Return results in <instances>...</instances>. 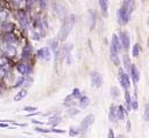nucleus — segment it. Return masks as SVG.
I'll list each match as a JSON object with an SVG mask.
<instances>
[{"instance_id":"obj_1","label":"nucleus","mask_w":149,"mask_h":138,"mask_svg":"<svg viewBox=\"0 0 149 138\" xmlns=\"http://www.w3.org/2000/svg\"><path fill=\"white\" fill-rule=\"evenodd\" d=\"M74 24H76V16L74 14H70L69 16H66L64 21H63V24H62V28H61V30L59 32V36H58V40L64 41L67 39V37L69 36V33L71 32Z\"/></svg>"},{"instance_id":"obj_2","label":"nucleus","mask_w":149,"mask_h":138,"mask_svg":"<svg viewBox=\"0 0 149 138\" xmlns=\"http://www.w3.org/2000/svg\"><path fill=\"white\" fill-rule=\"evenodd\" d=\"M94 120H95V116L93 114H88L87 116H85V119L81 121L79 126V131H86L94 123Z\"/></svg>"},{"instance_id":"obj_3","label":"nucleus","mask_w":149,"mask_h":138,"mask_svg":"<svg viewBox=\"0 0 149 138\" xmlns=\"http://www.w3.org/2000/svg\"><path fill=\"white\" fill-rule=\"evenodd\" d=\"M117 17H118V23L122 24V25H125L129 21H130V17L131 15L124 9V8H119L118 9V13H117Z\"/></svg>"},{"instance_id":"obj_4","label":"nucleus","mask_w":149,"mask_h":138,"mask_svg":"<svg viewBox=\"0 0 149 138\" xmlns=\"http://www.w3.org/2000/svg\"><path fill=\"white\" fill-rule=\"evenodd\" d=\"M118 78H119V82H121V84H122V88H124L125 90H127V89L130 88L131 83H130L129 75L125 74V71H124L123 69H119V71H118Z\"/></svg>"},{"instance_id":"obj_5","label":"nucleus","mask_w":149,"mask_h":138,"mask_svg":"<svg viewBox=\"0 0 149 138\" xmlns=\"http://www.w3.org/2000/svg\"><path fill=\"white\" fill-rule=\"evenodd\" d=\"M91 82H92L93 86L101 88L102 83H103V80H102V76L98 71H93V73H91Z\"/></svg>"},{"instance_id":"obj_6","label":"nucleus","mask_w":149,"mask_h":138,"mask_svg":"<svg viewBox=\"0 0 149 138\" xmlns=\"http://www.w3.org/2000/svg\"><path fill=\"white\" fill-rule=\"evenodd\" d=\"M118 39H119V43H121V47L123 46L125 50H127L130 47V37H129V35L125 31H121L119 32Z\"/></svg>"},{"instance_id":"obj_7","label":"nucleus","mask_w":149,"mask_h":138,"mask_svg":"<svg viewBox=\"0 0 149 138\" xmlns=\"http://www.w3.org/2000/svg\"><path fill=\"white\" fill-rule=\"evenodd\" d=\"M53 6H54V9H55V13L58 14V16L61 17V18H64L66 15H67V9H66V7H64L62 3H60V2H54Z\"/></svg>"},{"instance_id":"obj_8","label":"nucleus","mask_w":149,"mask_h":138,"mask_svg":"<svg viewBox=\"0 0 149 138\" xmlns=\"http://www.w3.org/2000/svg\"><path fill=\"white\" fill-rule=\"evenodd\" d=\"M2 52H3V56L6 59H13L16 55V48L13 45H9V44H7V46L5 47V50Z\"/></svg>"},{"instance_id":"obj_9","label":"nucleus","mask_w":149,"mask_h":138,"mask_svg":"<svg viewBox=\"0 0 149 138\" xmlns=\"http://www.w3.org/2000/svg\"><path fill=\"white\" fill-rule=\"evenodd\" d=\"M37 56L39 59H43V60H49L51 59V50L49 47H41L40 50H38L37 52Z\"/></svg>"},{"instance_id":"obj_10","label":"nucleus","mask_w":149,"mask_h":138,"mask_svg":"<svg viewBox=\"0 0 149 138\" xmlns=\"http://www.w3.org/2000/svg\"><path fill=\"white\" fill-rule=\"evenodd\" d=\"M122 8H124L131 15L133 13V10H134V0H124Z\"/></svg>"},{"instance_id":"obj_11","label":"nucleus","mask_w":149,"mask_h":138,"mask_svg":"<svg viewBox=\"0 0 149 138\" xmlns=\"http://www.w3.org/2000/svg\"><path fill=\"white\" fill-rule=\"evenodd\" d=\"M130 74H131V76H132V78H133V82L137 84V83L139 82V80H140V73H139V70H138V68H137L135 65H131Z\"/></svg>"},{"instance_id":"obj_12","label":"nucleus","mask_w":149,"mask_h":138,"mask_svg":"<svg viewBox=\"0 0 149 138\" xmlns=\"http://www.w3.org/2000/svg\"><path fill=\"white\" fill-rule=\"evenodd\" d=\"M16 69L21 75H28L30 71V67L26 63H18L16 66Z\"/></svg>"},{"instance_id":"obj_13","label":"nucleus","mask_w":149,"mask_h":138,"mask_svg":"<svg viewBox=\"0 0 149 138\" xmlns=\"http://www.w3.org/2000/svg\"><path fill=\"white\" fill-rule=\"evenodd\" d=\"M14 30V24L10 22H3L1 25V31L3 33H12Z\"/></svg>"},{"instance_id":"obj_14","label":"nucleus","mask_w":149,"mask_h":138,"mask_svg":"<svg viewBox=\"0 0 149 138\" xmlns=\"http://www.w3.org/2000/svg\"><path fill=\"white\" fill-rule=\"evenodd\" d=\"M99 3H100V7H101V10H102V14H103L104 16H108L109 0H99Z\"/></svg>"},{"instance_id":"obj_15","label":"nucleus","mask_w":149,"mask_h":138,"mask_svg":"<svg viewBox=\"0 0 149 138\" xmlns=\"http://www.w3.org/2000/svg\"><path fill=\"white\" fill-rule=\"evenodd\" d=\"M91 104V99L88 98V97H86V96H84V97H80V99H79V106H80V108H86V107H88V105Z\"/></svg>"},{"instance_id":"obj_16","label":"nucleus","mask_w":149,"mask_h":138,"mask_svg":"<svg viewBox=\"0 0 149 138\" xmlns=\"http://www.w3.org/2000/svg\"><path fill=\"white\" fill-rule=\"evenodd\" d=\"M109 120H110V121H117V107H115L114 105L110 107Z\"/></svg>"},{"instance_id":"obj_17","label":"nucleus","mask_w":149,"mask_h":138,"mask_svg":"<svg viewBox=\"0 0 149 138\" xmlns=\"http://www.w3.org/2000/svg\"><path fill=\"white\" fill-rule=\"evenodd\" d=\"M18 21H20L21 27H22L24 30H26V29H28V20H26V17L24 16V14H23V13H21V14H20V16H18Z\"/></svg>"},{"instance_id":"obj_18","label":"nucleus","mask_w":149,"mask_h":138,"mask_svg":"<svg viewBox=\"0 0 149 138\" xmlns=\"http://www.w3.org/2000/svg\"><path fill=\"white\" fill-rule=\"evenodd\" d=\"M60 122H61V118H60V116H52V118L48 120L47 124L51 126V127H56Z\"/></svg>"},{"instance_id":"obj_19","label":"nucleus","mask_w":149,"mask_h":138,"mask_svg":"<svg viewBox=\"0 0 149 138\" xmlns=\"http://www.w3.org/2000/svg\"><path fill=\"white\" fill-rule=\"evenodd\" d=\"M26 94H28V91H26L25 89H22V90H21L20 92H17V94L14 97V100H15V101H20V100H22L23 98H25Z\"/></svg>"},{"instance_id":"obj_20","label":"nucleus","mask_w":149,"mask_h":138,"mask_svg":"<svg viewBox=\"0 0 149 138\" xmlns=\"http://www.w3.org/2000/svg\"><path fill=\"white\" fill-rule=\"evenodd\" d=\"M125 109L123 106H118L117 107V119L118 120H124V116H125Z\"/></svg>"},{"instance_id":"obj_21","label":"nucleus","mask_w":149,"mask_h":138,"mask_svg":"<svg viewBox=\"0 0 149 138\" xmlns=\"http://www.w3.org/2000/svg\"><path fill=\"white\" fill-rule=\"evenodd\" d=\"M88 15H89V21H91L89 29L92 30V29L95 27V13H93L92 10H88Z\"/></svg>"},{"instance_id":"obj_22","label":"nucleus","mask_w":149,"mask_h":138,"mask_svg":"<svg viewBox=\"0 0 149 138\" xmlns=\"http://www.w3.org/2000/svg\"><path fill=\"white\" fill-rule=\"evenodd\" d=\"M31 52H32V48L30 45H25L23 47V58H29L31 55Z\"/></svg>"},{"instance_id":"obj_23","label":"nucleus","mask_w":149,"mask_h":138,"mask_svg":"<svg viewBox=\"0 0 149 138\" xmlns=\"http://www.w3.org/2000/svg\"><path fill=\"white\" fill-rule=\"evenodd\" d=\"M66 106H69V107H71V106H74V98L70 94V96H68L66 99H64V103H63Z\"/></svg>"},{"instance_id":"obj_24","label":"nucleus","mask_w":149,"mask_h":138,"mask_svg":"<svg viewBox=\"0 0 149 138\" xmlns=\"http://www.w3.org/2000/svg\"><path fill=\"white\" fill-rule=\"evenodd\" d=\"M58 39H51V40H48V46L55 52V51H58Z\"/></svg>"},{"instance_id":"obj_25","label":"nucleus","mask_w":149,"mask_h":138,"mask_svg":"<svg viewBox=\"0 0 149 138\" xmlns=\"http://www.w3.org/2000/svg\"><path fill=\"white\" fill-rule=\"evenodd\" d=\"M79 133H80V131H79V128H76V127H74V126H71V127H70V129H69V136H70V137H74V136H77Z\"/></svg>"},{"instance_id":"obj_26","label":"nucleus","mask_w":149,"mask_h":138,"mask_svg":"<svg viewBox=\"0 0 149 138\" xmlns=\"http://www.w3.org/2000/svg\"><path fill=\"white\" fill-rule=\"evenodd\" d=\"M124 66H125L126 70L130 73V70H131V61H130V58L126 54L124 55Z\"/></svg>"},{"instance_id":"obj_27","label":"nucleus","mask_w":149,"mask_h":138,"mask_svg":"<svg viewBox=\"0 0 149 138\" xmlns=\"http://www.w3.org/2000/svg\"><path fill=\"white\" fill-rule=\"evenodd\" d=\"M125 101H126L127 111H131V97H130V92L127 90L125 91Z\"/></svg>"},{"instance_id":"obj_28","label":"nucleus","mask_w":149,"mask_h":138,"mask_svg":"<svg viewBox=\"0 0 149 138\" xmlns=\"http://www.w3.org/2000/svg\"><path fill=\"white\" fill-rule=\"evenodd\" d=\"M5 41H7V44L12 45V43H14V41H15V37H14V35H12V33H6Z\"/></svg>"},{"instance_id":"obj_29","label":"nucleus","mask_w":149,"mask_h":138,"mask_svg":"<svg viewBox=\"0 0 149 138\" xmlns=\"http://www.w3.org/2000/svg\"><path fill=\"white\" fill-rule=\"evenodd\" d=\"M139 53H140V45L139 44H135L133 46V51H132V54L134 58H138L139 56Z\"/></svg>"},{"instance_id":"obj_30","label":"nucleus","mask_w":149,"mask_h":138,"mask_svg":"<svg viewBox=\"0 0 149 138\" xmlns=\"http://www.w3.org/2000/svg\"><path fill=\"white\" fill-rule=\"evenodd\" d=\"M110 91H111V97H112L114 99L117 98V97H119V94H121V93H119V89L116 88V86H112Z\"/></svg>"},{"instance_id":"obj_31","label":"nucleus","mask_w":149,"mask_h":138,"mask_svg":"<svg viewBox=\"0 0 149 138\" xmlns=\"http://www.w3.org/2000/svg\"><path fill=\"white\" fill-rule=\"evenodd\" d=\"M131 108L132 109H138V101H137V96H133V98H131Z\"/></svg>"},{"instance_id":"obj_32","label":"nucleus","mask_w":149,"mask_h":138,"mask_svg":"<svg viewBox=\"0 0 149 138\" xmlns=\"http://www.w3.org/2000/svg\"><path fill=\"white\" fill-rule=\"evenodd\" d=\"M8 17V13L5 9H0V22H3Z\"/></svg>"},{"instance_id":"obj_33","label":"nucleus","mask_w":149,"mask_h":138,"mask_svg":"<svg viewBox=\"0 0 149 138\" xmlns=\"http://www.w3.org/2000/svg\"><path fill=\"white\" fill-rule=\"evenodd\" d=\"M71 96L74 97V99H80V97H81V96H80V90H79V89H77V88L74 89V91H72Z\"/></svg>"},{"instance_id":"obj_34","label":"nucleus","mask_w":149,"mask_h":138,"mask_svg":"<svg viewBox=\"0 0 149 138\" xmlns=\"http://www.w3.org/2000/svg\"><path fill=\"white\" fill-rule=\"evenodd\" d=\"M79 112H80L79 109H77V108H74V107H72V108H70V109L68 111V114H69L70 116H74V115L79 114Z\"/></svg>"},{"instance_id":"obj_35","label":"nucleus","mask_w":149,"mask_h":138,"mask_svg":"<svg viewBox=\"0 0 149 138\" xmlns=\"http://www.w3.org/2000/svg\"><path fill=\"white\" fill-rule=\"evenodd\" d=\"M35 130L37 133H41V134H48V133H51V129H45V128H39V127L35 128Z\"/></svg>"},{"instance_id":"obj_36","label":"nucleus","mask_w":149,"mask_h":138,"mask_svg":"<svg viewBox=\"0 0 149 138\" xmlns=\"http://www.w3.org/2000/svg\"><path fill=\"white\" fill-rule=\"evenodd\" d=\"M24 111L28 112V113H33V112L37 111V107H35V106H26V107H24Z\"/></svg>"},{"instance_id":"obj_37","label":"nucleus","mask_w":149,"mask_h":138,"mask_svg":"<svg viewBox=\"0 0 149 138\" xmlns=\"http://www.w3.org/2000/svg\"><path fill=\"white\" fill-rule=\"evenodd\" d=\"M5 77H6V70L0 68V81H2Z\"/></svg>"},{"instance_id":"obj_38","label":"nucleus","mask_w":149,"mask_h":138,"mask_svg":"<svg viewBox=\"0 0 149 138\" xmlns=\"http://www.w3.org/2000/svg\"><path fill=\"white\" fill-rule=\"evenodd\" d=\"M52 133H55V134H64L66 130H60V129H51Z\"/></svg>"},{"instance_id":"obj_39","label":"nucleus","mask_w":149,"mask_h":138,"mask_svg":"<svg viewBox=\"0 0 149 138\" xmlns=\"http://www.w3.org/2000/svg\"><path fill=\"white\" fill-rule=\"evenodd\" d=\"M148 105H146V108H145V120L148 121Z\"/></svg>"},{"instance_id":"obj_40","label":"nucleus","mask_w":149,"mask_h":138,"mask_svg":"<svg viewBox=\"0 0 149 138\" xmlns=\"http://www.w3.org/2000/svg\"><path fill=\"white\" fill-rule=\"evenodd\" d=\"M108 138H115V135H114L112 129H109V131H108Z\"/></svg>"},{"instance_id":"obj_41","label":"nucleus","mask_w":149,"mask_h":138,"mask_svg":"<svg viewBox=\"0 0 149 138\" xmlns=\"http://www.w3.org/2000/svg\"><path fill=\"white\" fill-rule=\"evenodd\" d=\"M38 114H40V112H33V113H30V114H28L26 116H35V115H38Z\"/></svg>"},{"instance_id":"obj_42","label":"nucleus","mask_w":149,"mask_h":138,"mask_svg":"<svg viewBox=\"0 0 149 138\" xmlns=\"http://www.w3.org/2000/svg\"><path fill=\"white\" fill-rule=\"evenodd\" d=\"M0 128H8V124L3 123V122H0Z\"/></svg>"},{"instance_id":"obj_43","label":"nucleus","mask_w":149,"mask_h":138,"mask_svg":"<svg viewBox=\"0 0 149 138\" xmlns=\"http://www.w3.org/2000/svg\"><path fill=\"white\" fill-rule=\"evenodd\" d=\"M32 122H33V123H37V124H38V123H39V124H43V122H39V121H37V120H32Z\"/></svg>"},{"instance_id":"obj_44","label":"nucleus","mask_w":149,"mask_h":138,"mask_svg":"<svg viewBox=\"0 0 149 138\" xmlns=\"http://www.w3.org/2000/svg\"><path fill=\"white\" fill-rule=\"evenodd\" d=\"M3 56V52H2V50L0 48V58H2Z\"/></svg>"},{"instance_id":"obj_45","label":"nucleus","mask_w":149,"mask_h":138,"mask_svg":"<svg viewBox=\"0 0 149 138\" xmlns=\"http://www.w3.org/2000/svg\"><path fill=\"white\" fill-rule=\"evenodd\" d=\"M117 138H124V136H122V135H118V136H117Z\"/></svg>"}]
</instances>
